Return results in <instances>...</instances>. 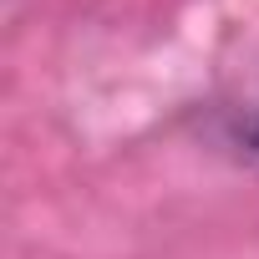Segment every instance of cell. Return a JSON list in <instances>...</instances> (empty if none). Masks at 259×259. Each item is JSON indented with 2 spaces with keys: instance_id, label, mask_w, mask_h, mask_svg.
I'll use <instances>...</instances> for the list:
<instances>
[{
  "instance_id": "6da1fadb",
  "label": "cell",
  "mask_w": 259,
  "mask_h": 259,
  "mask_svg": "<svg viewBox=\"0 0 259 259\" xmlns=\"http://www.w3.org/2000/svg\"><path fill=\"white\" fill-rule=\"evenodd\" d=\"M239 148H244V158H254L259 163V102L249 107V117L239 122Z\"/></svg>"
}]
</instances>
